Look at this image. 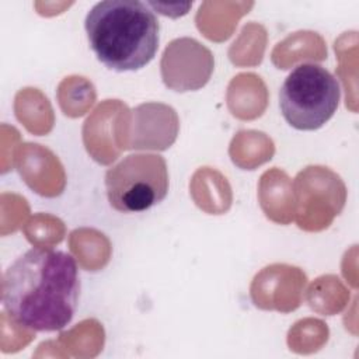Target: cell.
Returning a JSON list of instances; mask_svg holds the SVG:
<instances>
[{
    "mask_svg": "<svg viewBox=\"0 0 359 359\" xmlns=\"http://www.w3.org/2000/svg\"><path fill=\"white\" fill-rule=\"evenodd\" d=\"M80 296L79 268L63 251L35 247L20 255L4 272L1 302L20 327L52 332L73 318Z\"/></svg>",
    "mask_w": 359,
    "mask_h": 359,
    "instance_id": "obj_1",
    "label": "cell"
},
{
    "mask_svg": "<svg viewBox=\"0 0 359 359\" xmlns=\"http://www.w3.org/2000/svg\"><path fill=\"white\" fill-rule=\"evenodd\" d=\"M105 187L108 202L115 210H147L167 196V163L160 154H129L107 171Z\"/></svg>",
    "mask_w": 359,
    "mask_h": 359,
    "instance_id": "obj_4",
    "label": "cell"
},
{
    "mask_svg": "<svg viewBox=\"0 0 359 359\" xmlns=\"http://www.w3.org/2000/svg\"><path fill=\"white\" fill-rule=\"evenodd\" d=\"M208 48L192 38H180L172 41L164 50L163 63L184 65L182 69L164 77V83L175 91H189L198 90L208 83L209 74L189 67V62L195 60Z\"/></svg>",
    "mask_w": 359,
    "mask_h": 359,
    "instance_id": "obj_5",
    "label": "cell"
},
{
    "mask_svg": "<svg viewBox=\"0 0 359 359\" xmlns=\"http://www.w3.org/2000/svg\"><path fill=\"white\" fill-rule=\"evenodd\" d=\"M84 27L91 50L111 70H139L157 53L160 24L147 3L100 1L87 13Z\"/></svg>",
    "mask_w": 359,
    "mask_h": 359,
    "instance_id": "obj_2",
    "label": "cell"
},
{
    "mask_svg": "<svg viewBox=\"0 0 359 359\" xmlns=\"http://www.w3.org/2000/svg\"><path fill=\"white\" fill-rule=\"evenodd\" d=\"M341 87L335 76L316 63L297 65L279 91L285 121L297 130H316L337 112Z\"/></svg>",
    "mask_w": 359,
    "mask_h": 359,
    "instance_id": "obj_3",
    "label": "cell"
}]
</instances>
